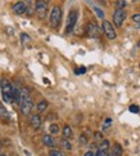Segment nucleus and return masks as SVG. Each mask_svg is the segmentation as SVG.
<instances>
[{
	"mask_svg": "<svg viewBox=\"0 0 140 156\" xmlns=\"http://www.w3.org/2000/svg\"><path fill=\"white\" fill-rule=\"evenodd\" d=\"M50 26L53 29H58L60 25V21H62V10L59 7H54L50 12Z\"/></svg>",
	"mask_w": 140,
	"mask_h": 156,
	"instance_id": "nucleus-1",
	"label": "nucleus"
},
{
	"mask_svg": "<svg viewBox=\"0 0 140 156\" xmlns=\"http://www.w3.org/2000/svg\"><path fill=\"white\" fill-rule=\"evenodd\" d=\"M77 10L72 9L68 17H67V23H66V34H71L72 31H73L75 26H76V22H77Z\"/></svg>",
	"mask_w": 140,
	"mask_h": 156,
	"instance_id": "nucleus-2",
	"label": "nucleus"
},
{
	"mask_svg": "<svg viewBox=\"0 0 140 156\" xmlns=\"http://www.w3.org/2000/svg\"><path fill=\"white\" fill-rule=\"evenodd\" d=\"M102 27H103V32L105 34V36H107V39H109V40H114L117 34H116L114 27L112 26L111 22L107 21V20H104L103 23H102Z\"/></svg>",
	"mask_w": 140,
	"mask_h": 156,
	"instance_id": "nucleus-3",
	"label": "nucleus"
},
{
	"mask_svg": "<svg viewBox=\"0 0 140 156\" xmlns=\"http://www.w3.org/2000/svg\"><path fill=\"white\" fill-rule=\"evenodd\" d=\"M35 10L39 16V18H45V16L48 13V2L46 0H36Z\"/></svg>",
	"mask_w": 140,
	"mask_h": 156,
	"instance_id": "nucleus-4",
	"label": "nucleus"
},
{
	"mask_svg": "<svg viewBox=\"0 0 140 156\" xmlns=\"http://www.w3.org/2000/svg\"><path fill=\"white\" fill-rule=\"evenodd\" d=\"M125 20H126V10L125 9H117L113 13V23L116 27H121Z\"/></svg>",
	"mask_w": 140,
	"mask_h": 156,
	"instance_id": "nucleus-5",
	"label": "nucleus"
},
{
	"mask_svg": "<svg viewBox=\"0 0 140 156\" xmlns=\"http://www.w3.org/2000/svg\"><path fill=\"white\" fill-rule=\"evenodd\" d=\"M32 107H33V102H32L31 98L23 99V101H22V103H21V114L25 115V116H27V115L31 112Z\"/></svg>",
	"mask_w": 140,
	"mask_h": 156,
	"instance_id": "nucleus-6",
	"label": "nucleus"
},
{
	"mask_svg": "<svg viewBox=\"0 0 140 156\" xmlns=\"http://www.w3.org/2000/svg\"><path fill=\"white\" fill-rule=\"evenodd\" d=\"M12 10H13L15 14H18V16L25 14L26 10H27V4H26V2H18V3L13 4Z\"/></svg>",
	"mask_w": 140,
	"mask_h": 156,
	"instance_id": "nucleus-7",
	"label": "nucleus"
},
{
	"mask_svg": "<svg viewBox=\"0 0 140 156\" xmlns=\"http://www.w3.org/2000/svg\"><path fill=\"white\" fill-rule=\"evenodd\" d=\"M86 31L90 37H99V35H100V29L98 27V25H95V23H89Z\"/></svg>",
	"mask_w": 140,
	"mask_h": 156,
	"instance_id": "nucleus-8",
	"label": "nucleus"
},
{
	"mask_svg": "<svg viewBox=\"0 0 140 156\" xmlns=\"http://www.w3.org/2000/svg\"><path fill=\"white\" fill-rule=\"evenodd\" d=\"M13 87L14 85L10 84L7 79L2 80V92L3 93H13Z\"/></svg>",
	"mask_w": 140,
	"mask_h": 156,
	"instance_id": "nucleus-9",
	"label": "nucleus"
},
{
	"mask_svg": "<svg viewBox=\"0 0 140 156\" xmlns=\"http://www.w3.org/2000/svg\"><path fill=\"white\" fill-rule=\"evenodd\" d=\"M31 125L33 129H40V126H41V118H40V115L39 114H35V115H32V119H31Z\"/></svg>",
	"mask_w": 140,
	"mask_h": 156,
	"instance_id": "nucleus-10",
	"label": "nucleus"
},
{
	"mask_svg": "<svg viewBox=\"0 0 140 156\" xmlns=\"http://www.w3.org/2000/svg\"><path fill=\"white\" fill-rule=\"evenodd\" d=\"M43 143L45 144V146H48V147H54V146H55L54 138H53L52 136H49V134L43 136Z\"/></svg>",
	"mask_w": 140,
	"mask_h": 156,
	"instance_id": "nucleus-11",
	"label": "nucleus"
},
{
	"mask_svg": "<svg viewBox=\"0 0 140 156\" xmlns=\"http://www.w3.org/2000/svg\"><path fill=\"white\" fill-rule=\"evenodd\" d=\"M9 118H10V115H9V112H8V110L2 105V102H0V119L9 120Z\"/></svg>",
	"mask_w": 140,
	"mask_h": 156,
	"instance_id": "nucleus-12",
	"label": "nucleus"
},
{
	"mask_svg": "<svg viewBox=\"0 0 140 156\" xmlns=\"http://www.w3.org/2000/svg\"><path fill=\"white\" fill-rule=\"evenodd\" d=\"M21 96H22V101L26 98H31V94H30V89L27 87H22L21 89Z\"/></svg>",
	"mask_w": 140,
	"mask_h": 156,
	"instance_id": "nucleus-13",
	"label": "nucleus"
},
{
	"mask_svg": "<svg viewBox=\"0 0 140 156\" xmlns=\"http://www.w3.org/2000/svg\"><path fill=\"white\" fill-rule=\"evenodd\" d=\"M36 108H37L39 112H44V111L48 108V101H45V99H44V101L39 102L37 106H36Z\"/></svg>",
	"mask_w": 140,
	"mask_h": 156,
	"instance_id": "nucleus-14",
	"label": "nucleus"
},
{
	"mask_svg": "<svg viewBox=\"0 0 140 156\" xmlns=\"http://www.w3.org/2000/svg\"><path fill=\"white\" fill-rule=\"evenodd\" d=\"M72 129H71V126L70 125H66L64 128H63V138H67V139H70L71 137H72Z\"/></svg>",
	"mask_w": 140,
	"mask_h": 156,
	"instance_id": "nucleus-15",
	"label": "nucleus"
},
{
	"mask_svg": "<svg viewBox=\"0 0 140 156\" xmlns=\"http://www.w3.org/2000/svg\"><path fill=\"white\" fill-rule=\"evenodd\" d=\"M108 148H109V141L108 139H104L98 147V150H103V151H108Z\"/></svg>",
	"mask_w": 140,
	"mask_h": 156,
	"instance_id": "nucleus-16",
	"label": "nucleus"
},
{
	"mask_svg": "<svg viewBox=\"0 0 140 156\" xmlns=\"http://www.w3.org/2000/svg\"><path fill=\"white\" fill-rule=\"evenodd\" d=\"M113 155H114V156H122V147H121V144H118V143L114 144Z\"/></svg>",
	"mask_w": 140,
	"mask_h": 156,
	"instance_id": "nucleus-17",
	"label": "nucleus"
},
{
	"mask_svg": "<svg viewBox=\"0 0 140 156\" xmlns=\"http://www.w3.org/2000/svg\"><path fill=\"white\" fill-rule=\"evenodd\" d=\"M49 132H50V134H58V132H59V126H58V124H50V126H49Z\"/></svg>",
	"mask_w": 140,
	"mask_h": 156,
	"instance_id": "nucleus-18",
	"label": "nucleus"
},
{
	"mask_svg": "<svg viewBox=\"0 0 140 156\" xmlns=\"http://www.w3.org/2000/svg\"><path fill=\"white\" fill-rule=\"evenodd\" d=\"M126 5H127L126 0H117V2H116V8L117 9H125Z\"/></svg>",
	"mask_w": 140,
	"mask_h": 156,
	"instance_id": "nucleus-19",
	"label": "nucleus"
},
{
	"mask_svg": "<svg viewBox=\"0 0 140 156\" xmlns=\"http://www.w3.org/2000/svg\"><path fill=\"white\" fill-rule=\"evenodd\" d=\"M49 156H64V154L62 151H59V150H50L49 151Z\"/></svg>",
	"mask_w": 140,
	"mask_h": 156,
	"instance_id": "nucleus-20",
	"label": "nucleus"
},
{
	"mask_svg": "<svg viewBox=\"0 0 140 156\" xmlns=\"http://www.w3.org/2000/svg\"><path fill=\"white\" fill-rule=\"evenodd\" d=\"M62 146H63L66 150H71V148H72L71 143L68 142V139H67V138H63V139H62Z\"/></svg>",
	"mask_w": 140,
	"mask_h": 156,
	"instance_id": "nucleus-21",
	"label": "nucleus"
},
{
	"mask_svg": "<svg viewBox=\"0 0 140 156\" xmlns=\"http://www.w3.org/2000/svg\"><path fill=\"white\" fill-rule=\"evenodd\" d=\"M85 72H86V69L84 67V66H82V67L75 69V74H76V75H82V74H85Z\"/></svg>",
	"mask_w": 140,
	"mask_h": 156,
	"instance_id": "nucleus-22",
	"label": "nucleus"
},
{
	"mask_svg": "<svg viewBox=\"0 0 140 156\" xmlns=\"http://www.w3.org/2000/svg\"><path fill=\"white\" fill-rule=\"evenodd\" d=\"M21 40H22V43H29V41H31V37L29 35H26V34H22Z\"/></svg>",
	"mask_w": 140,
	"mask_h": 156,
	"instance_id": "nucleus-23",
	"label": "nucleus"
},
{
	"mask_svg": "<svg viewBox=\"0 0 140 156\" xmlns=\"http://www.w3.org/2000/svg\"><path fill=\"white\" fill-rule=\"evenodd\" d=\"M131 20H132V22H135V23H140V13L134 14L131 17Z\"/></svg>",
	"mask_w": 140,
	"mask_h": 156,
	"instance_id": "nucleus-24",
	"label": "nucleus"
},
{
	"mask_svg": "<svg viewBox=\"0 0 140 156\" xmlns=\"http://www.w3.org/2000/svg\"><path fill=\"white\" fill-rule=\"evenodd\" d=\"M80 143H81V144H86V143H87V137H86L85 134H81V137H80Z\"/></svg>",
	"mask_w": 140,
	"mask_h": 156,
	"instance_id": "nucleus-25",
	"label": "nucleus"
},
{
	"mask_svg": "<svg viewBox=\"0 0 140 156\" xmlns=\"http://www.w3.org/2000/svg\"><path fill=\"white\" fill-rule=\"evenodd\" d=\"M95 156H108V154H107V151H103V150H98Z\"/></svg>",
	"mask_w": 140,
	"mask_h": 156,
	"instance_id": "nucleus-26",
	"label": "nucleus"
},
{
	"mask_svg": "<svg viewBox=\"0 0 140 156\" xmlns=\"http://www.w3.org/2000/svg\"><path fill=\"white\" fill-rule=\"evenodd\" d=\"M95 13H97L100 18H104V13L102 12V9H100V8H95Z\"/></svg>",
	"mask_w": 140,
	"mask_h": 156,
	"instance_id": "nucleus-27",
	"label": "nucleus"
},
{
	"mask_svg": "<svg viewBox=\"0 0 140 156\" xmlns=\"http://www.w3.org/2000/svg\"><path fill=\"white\" fill-rule=\"evenodd\" d=\"M139 107H138V106H135V105H132V106H130V111H131V112H134V114H136V112H139Z\"/></svg>",
	"mask_w": 140,
	"mask_h": 156,
	"instance_id": "nucleus-28",
	"label": "nucleus"
},
{
	"mask_svg": "<svg viewBox=\"0 0 140 156\" xmlns=\"http://www.w3.org/2000/svg\"><path fill=\"white\" fill-rule=\"evenodd\" d=\"M26 13H27V16H31V14L33 13V10H32V8H27V12H26Z\"/></svg>",
	"mask_w": 140,
	"mask_h": 156,
	"instance_id": "nucleus-29",
	"label": "nucleus"
},
{
	"mask_svg": "<svg viewBox=\"0 0 140 156\" xmlns=\"http://www.w3.org/2000/svg\"><path fill=\"white\" fill-rule=\"evenodd\" d=\"M84 156H95V154L94 152H91V151H87L85 155H84Z\"/></svg>",
	"mask_w": 140,
	"mask_h": 156,
	"instance_id": "nucleus-30",
	"label": "nucleus"
},
{
	"mask_svg": "<svg viewBox=\"0 0 140 156\" xmlns=\"http://www.w3.org/2000/svg\"><path fill=\"white\" fill-rule=\"evenodd\" d=\"M102 137V133H95V138H100Z\"/></svg>",
	"mask_w": 140,
	"mask_h": 156,
	"instance_id": "nucleus-31",
	"label": "nucleus"
},
{
	"mask_svg": "<svg viewBox=\"0 0 140 156\" xmlns=\"http://www.w3.org/2000/svg\"><path fill=\"white\" fill-rule=\"evenodd\" d=\"M2 147H3V143H2V141H0V151H2Z\"/></svg>",
	"mask_w": 140,
	"mask_h": 156,
	"instance_id": "nucleus-32",
	"label": "nucleus"
},
{
	"mask_svg": "<svg viewBox=\"0 0 140 156\" xmlns=\"http://www.w3.org/2000/svg\"><path fill=\"white\" fill-rule=\"evenodd\" d=\"M25 154H26V155H27V156H31V155H30V154H29V151H25Z\"/></svg>",
	"mask_w": 140,
	"mask_h": 156,
	"instance_id": "nucleus-33",
	"label": "nucleus"
},
{
	"mask_svg": "<svg viewBox=\"0 0 140 156\" xmlns=\"http://www.w3.org/2000/svg\"><path fill=\"white\" fill-rule=\"evenodd\" d=\"M0 88H2V79H0Z\"/></svg>",
	"mask_w": 140,
	"mask_h": 156,
	"instance_id": "nucleus-34",
	"label": "nucleus"
},
{
	"mask_svg": "<svg viewBox=\"0 0 140 156\" xmlns=\"http://www.w3.org/2000/svg\"><path fill=\"white\" fill-rule=\"evenodd\" d=\"M0 156H7V155H5V154H2V155H0Z\"/></svg>",
	"mask_w": 140,
	"mask_h": 156,
	"instance_id": "nucleus-35",
	"label": "nucleus"
}]
</instances>
